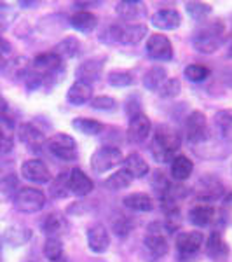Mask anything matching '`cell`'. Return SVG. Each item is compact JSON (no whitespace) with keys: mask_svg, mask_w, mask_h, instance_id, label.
<instances>
[{"mask_svg":"<svg viewBox=\"0 0 232 262\" xmlns=\"http://www.w3.org/2000/svg\"><path fill=\"white\" fill-rule=\"evenodd\" d=\"M180 135L168 126H159L152 137L150 154L157 163H171L175 159L176 150L180 149Z\"/></svg>","mask_w":232,"mask_h":262,"instance_id":"1","label":"cell"},{"mask_svg":"<svg viewBox=\"0 0 232 262\" xmlns=\"http://www.w3.org/2000/svg\"><path fill=\"white\" fill-rule=\"evenodd\" d=\"M45 147L54 158H58L60 161L65 163H72L77 159L79 152H77V143H75L74 138L70 135L65 133H56L45 142Z\"/></svg>","mask_w":232,"mask_h":262,"instance_id":"2","label":"cell"},{"mask_svg":"<svg viewBox=\"0 0 232 262\" xmlns=\"http://www.w3.org/2000/svg\"><path fill=\"white\" fill-rule=\"evenodd\" d=\"M14 208L21 213H37L45 206V196L40 189L23 187L14 196Z\"/></svg>","mask_w":232,"mask_h":262,"instance_id":"3","label":"cell"},{"mask_svg":"<svg viewBox=\"0 0 232 262\" xmlns=\"http://www.w3.org/2000/svg\"><path fill=\"white\" fill-rule=\"evenodd\" d=\"M122 161H124V156H122V152L117 147H110V145L100 147L91 156V170L96 175H101V173L110 171L112 168H115Z\"/></svg>","mask_w":232,"mask_h":262,"instance_id":"4","label":"cell"},{"mask_svg":"<svg viewBox=\"0 0 232 262\" xmlns=\"http://www.w3.org/2000/svg\"><path fill=\"white\" fill-rule=\"evenodd\" d=\"M202 247H204V234L201 231H187L176 236V250L182 260H192V257Z\"/></svg>","mask_w":232,"mask_h":262,"instance_id":"5","label":"cell"},{"mask_svg":"<svg viewBox=\"0 0 232 262\" xmlns=\"http://www.w3.org/2000/svg\"><path fill=\"white\" fill-rule=\"evenodd\" d=\"M191 44L197 53L213 54L215 51L222 46V32L218 30V27L208 28V30H204V32L196 33V35L192 37Z\"/></svg>","mask_w":232,"mask_h":262,"instance_id":"6","label":"cell"},{"mask_svg":"<svg viewBox=\"0 0 232 262\" xmlns=\"http://www.w3.org/2000/svg\"><path fill=\"white\" fill-rule=\"evenodd\" d=\"M147 54L155 61H170L173 60V46L170 39L161 33H154L147 40Z\"/></svg>","mask_w":232,"mask_h":262,"instance_id":"7","label":"cell"},{"mask_svg":"<svg viewBox=\"0 0 232 262\" xmlns=\"http://www.w3.org/2000/svg\"><path fill=\"white\" fill-rule=\"evenodd\" d=\"M152 131V122L143 112L136 114V116L129 117L128 124V142L129 143H142L149 138Z\"/></svg>","mask_w":232,"mask_h":262,"instance_id":"8","label":"cell"},{"mask_svg":"<svg viewBox=\"0 0 232 262\" xmlns=\"http://www.w3.org/2000/svg\"><path fill=\"white\" fill-rule=\"evenodd\" d=\"M145 247L150 252L152 257L155 259H161L170 250V245H168V238L164 236L163 229H159V224L149 227V232L145 236Z\"/></svg>","mask_w":232,"mask_h":262,"instance_id":"9","label":"cell"},{"mask_svg":"<svg viewBox=\"0 0 232 262\" xmlns=\"http://www.w3.org/2000/svg\"><path fill=\"white\" fill-rule=\"evenodd\" d=\"M21 175L32 184H48L51 180V171L40 159H28L21 164Z\"/></svg>","mask_w":232,"mask_h":262,"instance_id":"10","label":"cell"},{"mask_svg":"<svg viewBox=\"0 0 232 262\" xmlns=\"http://www.w3.org/2000/svg\"><path fill=\"white\" fill-rule=\"evenodd\" d=\"M87 247L92 253H105L110 247V234L103 224H95L87 229Z\"/></svg>","mask_w":232,"mask_h":262,"instance_id":"11","label":"cell"},{"mask_svg":"<svg viewBox=\"0 0 232 262\" xmlns=\"http://www.w3.org/2000/svg\"><path fill=\"white\" fill-rule=\"evenodd\" d=\"M208 137V124H206V116L199 111L192 112L187 119V138L192 145L202 142Z\"/></svg>","mask_w":232,"mask_h":262,"instance_id":"12","label":"cell"},{"mask_svg":"<svg viewBox=\"0 0 232 262\" xmlns=\"http://www.w3.org/2000/svg\"><path fill=\"white\" fill-rule=\"evenodd\" d=\"M150 23L157 30H176L182 25V14L176 9H159L152 14Z\"/></svg>","mask_w":232,"mask_h":262,"instance_id":"13","label":"cell"},{"mask_svg":"<svg viewBox=\"0 0 232 262\" xmlns=\"http://www.w3.org/2000/svg\"><path fill=\"white\" fill-rule=\"evenodd\" d=\"M19 140L25 143L30 150H39L42 145H45V137L40 129H37L35 126L30 124V122H25V124L19 126L18 129Z\"/></svg>","mask_w":232,"mask_h":262,"instance_id":"14","label":"cell"},{"mask_svg":"<svg viewBox=\"0 0 232 262\" xmlns=\"http://www.w3.org/2000/svg\"><path fill=\"white\" fill-rule=\"evenodd\" d=\"M213 219H215V208L206 201L196 203L191 208V212H189V221L196 227L210 226V224L213 222Z\"/></svg>","mask_w":232,"mask_h":262,"instance_id":"15","label":"cell"},{"mask_svg":"<svg viewBox=\"0 0 232 262\" xmlns=\"http://www.w3.org/2000/svg\"><path fill=\"white\" fill-rule=\"evenodd\" d=\"M101 72H103V63L100 60H87L81 63L75 70V77H77L79 82L84 84H91L96 82L101 77Z\"/></svg>","mask_w":232,"mask_h":262,"instance_id":"16","label":"cell"},{"mask_svg":"<svg viewBox=\"0 0 232 262\" xmlns=\"http://www.w3.org/2000/svg\"><path fill=\"white\" fill-rule=\"evenodd\" d=\"M92 189H95L92 180L82 170L74 168V170L70 171V194L79 196V198H84L89 192H92Z\"/></svg>","mask_w":232,"mask_h":262,"instance_id":"17","label":"cell"},{"mask_svg":"<svg viewBox=\"0 0 232 262\" xmlns=\"http://www.w3.org/2000/svg\"><path fill=\"white\" fill-rule=\"evenodd\" d=\"M204 252L213 260H223L229 257V247L218 232H212L208 236V239L204 242Z\"/></svg>","mask_w":232,"mask_h":262,"instance_id":"18","label":"cell"},{"mask_svg":"<svg viewBox=\"0 0 232 262\" xmlns=\"http://www.w3.org/2000/svg\"><path fill=\"white\" fill-rule=\"evenodd\" d=\"M122 170L128 173L131 179H142L149 173V163L142 158L138 152H133L122 161Z\"/></svg>","mask_w":232,"mask_h":262,"instance_id":"19","label":"cell"},{"mask_svg":"<svg viewBox=\"0 0 232 262\" xmlns=\"http://www.w3.org/2000/svg\"><path fill=\"white\" fill-rule=\"evenodd\" d=\"M70 25L77 32L84 33V35H89V33L95 32L96 27H98V18L89 11H79L70 18Z\"/></svg>","mask_w":232,"mask_h":262,"instance_id":"20","label":"cell"},{"mask_svg":"<svg viewBox=\"0 0 232 262\" xmlns=\"http://www.w3.org/2000/svg\"><path fill=\"white\" fill-rule=\"evenodd\" d=\"M66 100H68L70 105H75V107H81L84 103H89L92 100V88L89 84L75 81L70 86L68 93H66Z\"/></svg>","mask_w":232,"mask_h":262,"instance_id":"21","label":"cell"},{"mask_svg":"<svg viewBox=\"0 0 232 262\" xmlns=\"http://www.w3.org/2000/svg\"><path fill=\"white\" fill-rule=\"evenodd\" d=\"M32 238V229L27 226H21V224H14L9 226L4 232V239L11 245V247H23L25 243H28Z\"/></svg>","mask_w":232,"mask_h":262,"instance_id":"22","label":"cell"},{"mask_svg":"<svg viewBox=\"0 0 232 262\" xmlns=\"http://www.w3.org/2000/svg\"><path fill=\"white\" fill-rule=\"evenodd\" d=\"M147 33H149V28L142 23L124 25V27L121 28V44L134 46L145 39Z\"/></svg>","mask_w":232,"mask_h":262,"instance_id":"23","label":"cell"},{"mask_svg":"<svg viewBox=\"0 0 232 262\" xmlns=\"http://www.w3.org/2000/svg\"><path fill=\"white\" fill-rule=\"evenodd\" d=\"M115 12L126 21H134L145 16V4L134 2V0H126V2H119L115 6Z\"/></svg>","mask_w":232,"mask_h":262,"instance_id":"24","label":"cell"},{"mask_svg":"<svg viewBox=\"0 0 232 262\" xmlns=\"http://www.w3.org/2000/svg\"><path fill=\"white\" fill-rule=\"evenodd\" d=\"M170 170H171V177L176 182H183L192 175L194 163L187 156H175V159L170 164Z\"/></svg>","mask_w":232,"mask_h":262,"instance_id":"25","label":"cell"},{"mask_svg":"<svg viewBox=\"0 0 232 262\" xmlns=\"http://www.w3.org/2000/svg\"><path fill=\"white\" fill-rule=\"evenodd\" d=\"M199 185L202 187L199 189V201H213L217 198H220L223 194V185L213 177H206L199 182Z\"/></svg>","mask_w":232,"mask_h":262,"instance_id":"26","label":"cell"},{"mask_svg":"<svg viewBox=\"0 0 232 262\" xmlns=\"http://www.w3.org/2000/svg\"><path fill=\"white\" fill-rule=\"evenodd\" d=\"M166 81H168L166 69L161 65H155L145 74V77H143V86H145L149 91H159Z\"/></svg>","mask_w":232,"mask_h":262,"instance_id":"27","label":"cell"},{"mask_svg":"<svg viewBox=\"0 0 232 262\" xmlns=\"http://www.w3.org/2000/svg\"><path fill=\"white\" fill-rule=\"evenodd\" d=\"M124 206L133 212H150L154 208V203H152V198L149 194H143V192H134V194H129V196L124 198Z\"/></svg>","mask_w":232,"mask_h":262,"instance_id":"28","label":"cell"},{"mask_svg":"<svg viewBox=\"0 0 232 262\" xmlns=\"http://www.w3.org/2000/svg\"><path fill=\"white\" fill-rule=\"evenodd\" d=\"M215 128L222 140L232 142V111H220L215 116Z\"/></svg>","mask_w":232,"mask_h":262,"instance_id":"29","label":"cell"},{"mask_svg":"<svg viewBox=\"0 0 232 262\" xmlns=\"http://www.w3.org/2000/svg\"><path fill=\"white\" fill-rule=\"evenodd\" d=\"M72 128L87 137H96L103 131V124L95 119H87V117H77L72 121Z\"/></svg>","mask_w":232,"mask_h":262,"instance_id":"30","label":"cell"},{"mask_svg":"<svg viewBox=\"0 0 232 262\" xmlns=\"http://www.w3.org/2000/svg\"><path fill=\"white\" fill-rule=\"evenodd\" d=\"M54 53L61 58V61L70 60V58H75L79 53H81V42L75 39V37H68V39L60 42V44L54 48Z\"/></svg>","mask_w":232,"mask_h":262,"instance_id":"31","label":"cell"},{"mask_svg":"<svg viewBox=\"0 0 232 262\" xmlns=\"http://www.w3.org/2000/svg\"><path fill=\"white\" fill-rule=\"evenodd\" d=\"M70 194V173H60L51 182V196L63 200Z\"/></svg>","mask_w":232,"mask_h":262,"instance_id":"32","label":"cell"},{"mask_svg":"<svg viewBox=\"0 0 232 262\" xmlns=\"http://www.w3.org/2000/svg\"><path fill=\"white\" fill-rule=\"evenodd\" d=\"M131 182L133 179L128 175L124 170H119V171H115L113 175H110L107 179V182H105V187L108 189V191H122V189H126V187H129L131 185Z\"/></svg>","mask_w":232,"mask_h":262,"instance_id":"33","label":"cell"},{"mask_svg":"<svg viewBox=\"0 0 232 262\" xmlns=\"http://www.w3.org/2000/svg\"><path fill=\"white\" fill-rule=\"evenodd\" d=\"M16 194H18V177L11 173V175L0 179V200H14Z\"/></svg>","mask_w":232,"mask_h":262,"instance_id":"34","label":"cell"},{"mask_svg":"<svg viewBox=\"0 0 232 262\" xmlns=\"http://www.w3.org/2000/svg\"><path fill=\"white\" fill-rule=\"evenodd\" d=\"M107 81L110 86L113 88H128L134 82V77L131 72L126 70H112L110 74L107 75Z\"/></svg>","mask_w":232,"mask_h":262,"instance_id":"35","label":"cell"},{"mask_svg":"<svg viewBox=\"0 0 232 262\" xmlns=\"http://www.w3.org/2000/svg\"><path fill=\"white\" fill-rule=\"evenodd\" d=\"M42 231L48 238H58V234L63 232V221L60 215H48L45 221L42 222Z\"/></svg>","mask_w":232,"mask_h":262,"instance_id":"36","label":"cell"},{"mask_svg":"<svg viewBox=\"0 0 232 262\" xmlns=\"http://www.w3.org/2000/svg\"><path fill=\"white\" fill-rule=\"evenodd\" d=\"M44 255L51 262H56L63 257V243L60 238H48L44 243Z\"/></svg>","mask_w":232,"mask_h":262,"instance_id":"37","label":"cell"},{"mask_svg":"<svg viewBox=\"0 0 232 262\" xmlns=\"http://www.w3.org/2000/svg\"><path fill=\"white\" fill-rule=\"evenodd\" d=\"M183 75L191 82H202L210 77V69H206L204 65H197V63H194V65L185 67Z\"/></svg>","mask_w":232,"mask_h":262,"instance_id":"38","label":"cell"},{"mask_svg":"<svg viewBox=\"0 0 232 262\" xmlns=\"http://www.w3.org/2000/svg\"><path fill=\"white\" fill-rule=\"evenodd\" d=\"M185 9H187L189 16L196 21H201V19H204L206 16L212 14V6H210V4H202V2H189L187 6H185Z\"/></svg>","mask_w":232,"mask_h":262,"instance_id":"39","label":"cell"},{"mask_svg":"<svg viewBox=\"0 0 232 262\" xmlns=\"http://www.w3.org/2000/svg\"><path fill=\"white\" fill-rule=\"evenodd\" d=\"M180 91H182V82H180V79L173 77L163 84L161 90H159V95L163 98H175V96L180 95Z\"/></svg>","mask_w":232,"mask_h":262,"instance_id":"40","label":"cell"},{"mask_svg":"<svg viewBox=\"0 0 232 262\" xmlns=\"http://www.w3.org/2000/svg\"><path fill=\"white\" fill-rule=\"evenodd\" d=\"M89 103L95 111H101V112H113L117 108V101L112 96H96Z\"/></svg>","mask_w":232,"mask_h":262,"instance_id":"41","label":"cell"},{"mask_svg":"<svg viewBox=\"0 0 232 262\" xmlns=\"http://www.w3.org/2000/svg\"><path fill=\"white\" fill-rule=\"evenodd\" d=\"M112 229L117 236H128L131 231V221L126 215H117L112 221Z\"/></svg>","mask_w":232,"mask_h":262,"instance_id":"42","label":"cell"},{"mask_svg":"<svg viewBox=\"0 0 232 262\" xmlns=\"http://www.w3.org/2000/svg\"><path fill=\"white\" fill-rule=\"evenodd\" d=\"M170 182L166 180V177H164V173H161V171H155L154 175H152V187L155 189V191H157L159 194H163L168 191V189H170Z\"/></svg>","mask_w":232,"mask_h":262,"instance_id":"43","label":"cell"},{"mask_svg":"<svg viewBox=\"0 0 232 262\" xmlns=\"http://www.w3.org/2000/svg\"><path fill=\"white\" fill-rule=\"evenodd\" d=\"M12 145H14V142H12V135L9 133V131L0 128V156L11 152Z\"/></svg>","mask_w":232,"mask_h":262,"instance_id":"44","label":"cell"},{"mask_svg":"<svg viewBox=\"0 0 232 262\" xmlns=\"http://www.w3.org/2000/svg\"><path fill=\"white\" fill-rule=\"evenodd\" d=\"M0 121L6 122V124H9V126L12 124L11 116H9V105H7L2 98H0Z\"/></svg>","mask_w":232,"mask_h":262,"instance_id":"45","label":"cell"},{"mask_svg":"<svg viewBox=\"0 0 232 262\" xmlns=\"http://www.w3.org/2000/svg\"><path fill=\"white\" fill-rule=\"evenodd\" d=\"M223 203H225V205H229V206H232V192L225 194V198H223Z\"/></svg>","mask_w":232,"mask_h":262,"instance_id":"46","label":"cell"},{"mask_svg":"<svg viewBox=\"0 0 232 262\" xmlns=\"http://www.w3.org/2000/svg\"><path fill=\"white\" fill-rule=\"evenodd\" d=\"M227 56H229V58H232V48L229 49V53H227Z\"/></svg>","mask_w":232,"mask_h":262,"instance_id":"47","label":"cell"},{"mask_svg":"<svg viewBox=\"0 0 232 262\" xmlns=\"http://www.w3.org/2000/svg\"><path fill=\"white\" fill-rule=\"evenodd\" d=\"M230 171H232V168H230Z\"/></svg>","mask_w":232,"mask_h":262,"instance_id":"48","label":"cell"}]
</instances>
